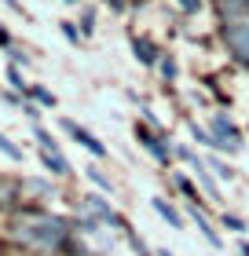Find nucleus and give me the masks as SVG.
Returning a JSON list of instances; mask_svg holds the SVG:
<instances>
[{
	"label": "nucleus",
	"instance_id": "11",
	"mask_svg": "<svg viewBox=\"0 0 249 256\" xmlns=\"http://www.w3.org/2000/svg\"><path fill=\"white\" fill-rule=\"evenodd\" d=\"M212 168H216V176H223V180H231V176H234V172L223 165V161H212Z\"/></svg>",
	"mask_w": 249,
	"mask_h": 256
},
{
	"label": "nucleus",
	"instance_id": "9",
	"mask_svg": "<svg viewBox=\"0 0 249 256\" xmlns=\"http://www.w3.org/2000/svg\"><path fill=\"white\" fill-rule=\"evenodd\" d=\"M85 172H88V180L96 183V187H103V190H110V180H106V176H103L99 168H85Z\"/></svg>",
	"mask_w": 249,
	"mask_h": 256
},
{
	"label": "nucleus",
	"instance_id": "6",
	"mask_svg": "<svg viewBox=\"0 0 249 256\" xmlns=\"http://www.w3.org/2000/svg\"><path fill=\"white\" fill-rule=\"evenodd\" d=\"M132 48H136V59L139 62H154V44L150 40H136Z\"/></svg>",
	"mask_w": 249,
	"mask_h": 256
},
{
	"label": "nucleus",
	"instance_id": "2",
	"mask_svg": "<svg viewBox=\"0 0 249 256\" xmlns=\"http://www.w3.org/2000/svg\"><path fill=\"white\" fill-rule=\"evenodd\" d=\"M212 139H216V146H227V150H242V136H238V128H234L231 121H223V118H216L212 121Z\"/></svg>",
	"mask_w": 249,
	"mask_h": 256
},
{
	"label": "nucleus",
	"instance_id": "8",
	"mask_svg": "<svg viewBox=\"0 0 249 256\" xmlns=\"http://www.w3.org/2000/svg\"><path fill=\"white\" fill-rule=\"evenodd\" d=\"M0 150H4V154H8L11 161H22V150H19L15 143H11V139H8L4 132H0Z\"/></svg>",
	"mask_w": 249,
	"mask_h": 256
},
{
	"label": "nucleus",
	"instance_id": "4",
	"mask_svg": "<svg viewBox=\"0 0 249 256\" xmlns=\"http://www.w3.org/2000/svg\"><path fill=\"white\" fill-rule=\"evenodd\" d=\"M136 139H139V143H143V146H147V150H150V154L158 158V161H169V150H165V146H161L158 139H154V136L147 132L143 124H136Z\"/></svg>",
	"mask_w": 249,
	"mask_h": 256
},
{
	"label": "nucleus",
	"instance_id": "7",
	"mask_svg": "<svg viewBox=\"0 0 249 256\" xmlns=\"http://www.w3.org/2000/svg\"><path fill=\"white\" fill-rule=\"evenodd\" d=\"M194 220H198V230H201V234H205V242H209V246H220V238H216V230H212V227L205 224V220H201V216H198V208H194Z\"/></svg>",
	"mask_w": 249,
	"mask_h": 256
},
{
	"label": "nucleus",
	"instance_id": "3",
	"mask_svg": "<svg viewBox=\"0 0 249 256\" xmlns=\"http://www.w3.org/2000/svg\"><path fill=\"white\" fill-rule=\"evenodd\" d=\"M63 128H66V132H70V136H74L81 146L88 150V154H96V158H103V154H106V146H103V143H99V139L92 136V132H85L81 124H74V121H63Z\"/></svg>",
	"mask_w": 249,
	"mask_h": 256
},
{
	"label": "nucleus",
	"instance_id": "13",
	"mask_svg": "<svg viewBox=\"0 0 249 256\" xmlns=\"http://www.w3.org/2000/svg\"><path fill=\"white\" fill-rule=\"evenodd\" d=\"M8 77H11V84H15V88H26V84H22V77H19V70H8Z\"/></svg>",
	"mask_w": 249,
	"mask_h": 256
},
{
	"label": "nucleus",
	"instance_id": "16",
	"mask_svg": "<svg viewBox=\"0 0 249 256\" xmlns=\"http://www.w3.org/2000/svg\"><path fill=\"white\" fill-rule=\"evenodd\" d=\"M242 252H245V256H249V246H242Z\"/></svg>",
	"mask_w": 249,
	"mask_h": 256
},
{
	"label": "nucleus",
	"instance_id": "14",
	"mask_svg": "<svg viewBox=\"0 0 249 256\" xmlns=\"http://www.w3.org/2000/svg\"><path fill=\"white\" fill-rule=\"evenodd\" d=\"M227 227H231V230H242L245 224H242V220H238V216H227Z\"/></svg>",
	"mask_w": 249,
	"mask_h": 256
},
{
	"label": "nucleus",
	"instance_id": "5",
	"mask_svg": "<svg viewBox=\"0 0 249 256\" xmlns=\"http://www.w3.org/2000/svg\"><path fill=\"white\" fill-rule=\"evenodd\" d=\"M154 208H158V212H161L165 220H169V224H172V227H183V216H180V212H176V208H172L169 202H161V198H154Z\"/></svg>",
	"mask_w": 249,
	"mask_h": 256
},
{
	"label": "nucleus",
	"instance_id": "12",
	"mask_svg": "<svg viewBox=\"0 0 249 256\" xmlns=\"http://www.w3.org/2000/svg\"><path fill=\"white\" fill-rule=\"evenodd\" d=\"M63 33H66V40H74V44H77V30L70 26V22H63Z\"/></svg>",
	"mask_w": 249,
	"mask_h": 256
},
{
	"label": "nucleus",
	"instance_id": "15",
	"mask_svg": "<svg viewBox=\"0 0 249 256\" xmlns=\"http://www.w3.org/2000/svg\"><path fill=\"white\" fill-rule=\"evenodd\" d=\"M8 4H11V8H19V0H8Z\"/></svg>",
	"mask_w": 249,
	"mask_h": 256
},
{
	"label": "nucleus",
	"instance_id": "17",
	"mask_svg": "<svg viewBox=\"0 0 249 256\" xmlns=\"http://www.w3.org/2000/svg\"><path fill=\"white\" fill-rule=\"evenodd\" d=\"M66 4H77V0H66Z\"/></svg>",
	"mask_w": 249,
	"mask_h": 256
},
{
	"label": "nucleus",
	"instance_id": "1",
	"mask_svg": "<svg viewBox=\"0 0 249 256\" xmlns=\"http://www.w3.org/2000/svg\"><path fill=\"white\" fill-rule=\"evenodd\" d=\"M37 139H41V150H44V165H48V168L55 172V176H66L70 165H66V158L55 150V139H52L48 132H41V128H37Z\"/></svg>",
	"mask_w": 249,
	"mask_h": 256
},
{
	"label": "nucleus",
	"instance_id": "10",
	"mask_svg": "<svg viewBox=\"0 0 249 256\" xmlns=\"http://www.w3.org/2000/svg\"><path fill=\"white\" fill-rule=\"evenodd\" d=\"M33 96H37V99L44 102V106H55V96H52V92H44V88H33Z\"/></svg>",
	"mask_w": 249,
	"mask_h": 256
}]
</instances>
